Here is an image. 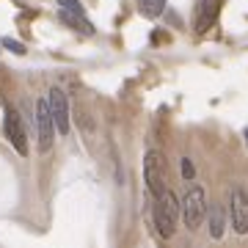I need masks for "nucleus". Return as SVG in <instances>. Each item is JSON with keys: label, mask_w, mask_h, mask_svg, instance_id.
<instances>
[{"label": "nucleus", "mask_w": 248, "mask_h": 248, "mask_svg": "<svg viewBox=\"0 0 248 248\" xmlns=\"http://www.w3.org/2000/svg\"><path fill=\"white\" fill-rule=\"evenodd\" d=\"M143 179H146V187H149L152 196H157L160 190H166V160L160 152H146L143 157Z\"/></svg>", "instance_id": "nucleus-3"}, {"label": "nucleus", "mask_w": 248, "mask_h": 248, "mask_svg": "<svg viewBox=\"0 0 248 248\" xmlns=\"http://www.w3.org/2000/svg\"><path fill=\"white\" fill-rule=\"evenodd\" d=\"M3 47H6V50H11L14 55H25V47L19 45V42H14V39H3Z\"/></svg>", "instance_id": "nucleus-13"}, {"label": "nucleus", "mask_w": 248, "mask_h": 248, "mask_svg": "<svg viewBox=\"0 0 248 248\" xmlns=\"http://www.w3.org/2000/svg\"><path fill=\"white\" fill-rule=\"evenodd\" d=\"M61 19L66 22V25H72L75 31H80V33H94V25L86 19V14H72V11L61 9Z\"/></svg>", "instance_id": "nucleus-9"}, {"label": "nucleus", "mask_w": 248, "mask_h": 248, "mask_svg": "<svg viewBox=\"0 0 248 248\" xmlns=\"http://www.w3.org/2000/svg\"><path fill=\"white\" fill-rule=\"evenodd\" d=\"M47 105H50V116H53L55 130L61 135H66L69 133V105H66V94L61 89H50Z\"/></svg>", "instance_id": "nucleus-6"}, {"label": "nucleus", "mask_w": 248, "mask_h": 248, "mask_svg": "<svg viewBox=\"0 0 248 248\" xmlns=\"http://www.w3.org/2000/svg\"><path fill=\"white\" fill-rule=\"evenodd\" d=\"M179 215L187 229H199L202 221L207 218V196L202 187H187V193L179 202Z\"/></svg>", "instance_id": "nucleus-2"}, {"label": "nucleus", "mask_w": 248, "mask_h": 248, "mask_svg": "<svg viewBox=\"0 0 248 248\" xmlns=\"http://www.w3.org/2000/svg\"><path fill=\"white\" fill-rule=\"evenodd\" d=\"M215 11H218L215 0H202V3H199V17H196V31H199V33H204L207 28L213 25Z\"/></svg>", "instance_id": "nucleus-8"}, {"label": "nucleus", "mask_w": 248, "mask_h": 248, "mask_svg": "<svg viewBox=\"0 0 248 248\" xmlns=\"http://www.w3.org/2000/svg\"><path fill=\"white\" fill-rule=\"evenodd\" d=\"M138 11H141L143 17L155 19L166 11V0H138Z\"/></svg>", "instance_id": "nucleus-11"}, {"label": "nucleus", "mask_w": 248, "mask_h": 248, "mask_svg": "<svg viewBox=\"0 0 248 248\" xmlns=\"http://www.w3.org/2000/svg\"><path fill=\"white\" fill-rule=\"evenodd\" d=\"M207 215H210V237H223V226H226V223H223V213H221V207H218V204H210V207H207Z\"/></svg>", "instance_id": "nucleus-10"}, {"label": "nucleus", "mask_w": 248, "mask_h": 248, "mask_svg": "<svg viewBox=\"0 0 248 248\" xmlns=\"http://www.w3.org/2000/svg\"><path fill=\"white\" fill-rule=\"evenodd\" d=\"M182 177H185L187 182L196 177V169H193V163H190V157H182Z\"/></svg>", "instance_id": "nucleus-14"}, {"label": "nucleus", "mask_w": 248, "mask_h": 248, "mask_svg": "<svg viewBox=\"0 0 248 248\" xmlns=\"http://www.w3.org/2000/svg\"><path fill=\"white\" fill-rule=\"evenodd\" d=\"M232 226H234L237 234L248 232V196L243 187L232 190Z\"/></svg>", "instance_id": "nucleus-7"}, {"label": "nucleus", "mask_w": 248, "mask_h": 248, "mask_svg": "<svg viewBox=\"0 0 248 248\" xmlns=\"http://www.w3.org/2000/svg\"><path fill=\"white\" fill-rule=\"evenodd\" d=\"M177 221H179V202L177 196L166 187V190H160L155 196V226H157V232L163 237L169 240L174 234V229H177Z\"/></svg>", "instance_id": "nucleus-1"}, {"label": "nucleus", "mask_w": 248, "mask_h": 248, "mask_svg": "<svg viewBox=\"0 0 248 248\" xmlns=\"http://www.w3.org/2000/svg\"><path fill=\"white\" fill-rule=\"evenodd\" d=\"M3 130H6V138H9V143L19 152V155H22V157H25V155H28V133H25L22 119H19V113L14 110V108H9V110H6Z\"/></svg>", "instance_id": "nucleus-5"}, {"label": "nucleus", "mask_w": 248, "mask_h": 248, "mask_svg": "<svg viewBox=\"0 0 248 248\" xmlns=\"http://www.w3.org/2000/svg\"><path fill=\"white\" fill-rule=\"evenodd\" d=\"M36 130H39V152H50L55 124H53V116H50L47 99H36Z\"/></svg>", "instance_id": "nucleus-4"}, {"label": "nucleus", "mask_w": 248, "mask_h": 248, "mask_svg": "<svg viewBox=\"0 0 248 248\" xmlns=\"http://www.w3.org/2000/svg\"><path fill=\"white\" fill-rule=\"evenodd\" d=\"M246 138H248V133H246Z\"/></svg>", "instance_id": "nucleus-15"}, {"label": "nucleus", "mask_w": 248, "mask_h": 248, "mask_svg": "<svg viewBox=\"0 0 248 248\" xmlns=\"http://www.w3.org/2000/svg\"><path fill=\"white\" fill-rule=\"evenodd\" d=\"M58 6H61L63 11H72V14H86V9H83L80 0H58Z\"/></svg>", "instance_id": "nucleus-12"}]
</instances>
